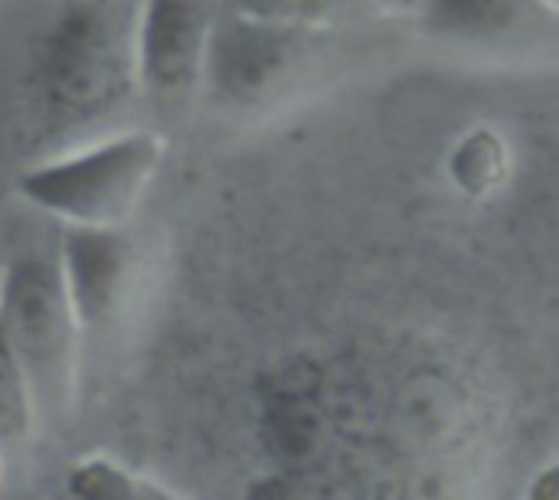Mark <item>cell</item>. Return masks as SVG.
I'll return each instance as SVG.
<instances>
[{"label":"cell","instance_id":"ba28073f","mask_svg":"<svg viewBox=\"0 0 559 500\" xmlns=\"http://www.w3.org/2000/svg\"><path fill=\"white\" fill-rule=\"evenodd\" d=\"M233 16L292 26V29H321L337 33L344 26L380 20L383 10L373 0H223Z\"/></svg>","mask_w":559,"mask_h":500},{"label":"cell","instance_id":"8fae6325","mask_svg":"<svg viewBox=\"0 0 559 500\" xmlns=\"http://www.w3.org/2000/svg\"><path fill=\"white\" fill-rule=\"evenodd\" d=\"M380 10H383V16H416V10L423 7V0H373Z\"/></svg>","mask_w":559,"mask_h":500},{"label":"cell","instance_id":"52a82bcc","mask_svg":"<svg viewBox=\"0 0 559 500\" xmlns=\"http://www.w3.org/2000/svg\"><path fill=\"white\" fill-rule=\"evenodd\" d=\"M439 46L488 56L557 49L559 13L547 0H423L413 16Z\"/></svg>","mask_w":559,"mask_h":500},{"label":"cell","instance_id":"30bf717a","mask_svg":"<svg viewBox=\"0 0 559 500\" xmlns=\"http://www.w3.org/2000/svg\"><path fill=\"white\" fill-rule=\"evenodd\" d=\"M36 426L39 422L26 377L0 334V455L7 459L10 452L23 449Z\"/></svg>","mask_w":559,"mask_h":500},{"label":"cell","instance_id":"3957f363","mask_svg":"<svg viewBox=\"0 0 559 500\" xmlns=\"http://www.w3.org/2000/svg\"><path fill=\"white\" fill-rule=\"evenodd\" d=\"M0 334L26 377L36 422L66 416L85 350L52 249H16L0 265Z\"/></svg>","mask_w":559,"mask_h":500},{"label":"cell","instance_id":"4fadbf2b","mask_svg":"<svg viewBox=\"0 0 559 500\" xmlns=\"http://www.w3.org/2000/svg\"><path fill=\"white\" fill-rule=\"evenodd\" d=\"M547 3H550V7H554V10L559 13V0H547Z\"/></svg>","mask_w":559,"mask_h":500},{"label":"cell","instance_id":"6da1fadb","mask_svg":"<svg viewBox=\"0 0 559 500\" xmlns=\"http://www.w3.org/2000/svg\"><path fill=\"white\" fill-rule=\"evenodd\" d=\"M134 98L131 20L111 0H66L29 46L26 102L39 157L121 131Z\"/></svg>","mask_w":559,"mask_h":500},{"label":"cell","instance_id":"9c48e42d","mask_svg":"<svg viewBox=\"0 0 559 500\" xmlns=\"http://www.w3.org/2000/svg\"><path fill=\"white\" fill-rule=\"evenodd\" d=\"M59 488L85 500H183L170 488H164L160 481H154L151 475L138 472L118 459H108V455L79 459L66 472Z\"/></svg>","mask_w":559,"mask_h":500},{"label":"cell","instance_id":"7a4b0ae2","mask_svg":"<svg viewBox=\"0 0 559 500\" xmlns=\"http://www.w3.org/2000/svg\"><path fill=\"white\" fill-rule=\"evenodd\" d=\"M164 160V138L121 128L88 144L39 157L16 177V193L66 229L128 226Z\"/></svg>","mask_w":559,"mask_h":500},{"label":"cell","instance_id":"8992f818","mask_svg":"<svg viewBox=\"0 0 559 500\" xmlns=\"http://www.w3.org/2000/svg\"><path fill=\"white\" fill-rule=\"evenodd\" d=\"M56 255L82 350H88L121 321L128 308L138 278V242L128 226L62 229Z\"/></svg>","mask_w":559,"mask_h":500},{"label":"cell","instance_id":"5b68a950","mask_svg":"<svg viewBox=\"0 0 559 500\" xmlns=\"http://www.w3.org/2000/svg\"><path fill=\"white\" fill-rule=\"evenodd\" d=\"M213 23L203 0H141L131 20L138 95L180 108L203 92Z\"/></svg>","mask_w":559,"mask_h":500},{"label":"cell","instance_id":"7c38bea8","mask_svg":"<svg viewBox=\"0 0 559 500\" xmlns=\"http://www.w3.org/2000/svg\"><path fill=\"white\" fill-rule=\"evenodd\" d=\"M52 500H85V498H79V495H72V491H66V488H59Z\"/></svg>","mask_w":559,"mask_h":500},{"label":"cell","instance_id":"277c9868","mask_svg":"<svg viewBox=\"0 0 559 500\" xmlns=\"http://www.w3.org/2000/svg\"><path fill=\"white\" fill-rule=\"evenodd\" d=\"M331 36L226 13L213 23L203 92L229 111H262L314 72L318 52L331 46Z\"/></svg>","mask_w":559,"mask_h":500},{"label":"cell","instance_id":"5bb4252c","mask_svg":"<svg viewBox=\"0 0 559 500\" xmlns=\"http://www.w3.org/2000/svg\"><path fill=\"white\" fill-rule=\"evenodd\" d=\"M0 462H3V455H0Z\"/></svg>","mask_w":559,"mask_h":500}]
</instances>
